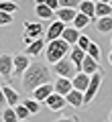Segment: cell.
<instances>
[{
    "instance_id": "1",
    "label": "cell",
    "mask_w": 112,
    "mask_h": 122,
    "mask_svg": "<svg viewBox=\"0 0 112 122\" xmlns=\"http://www.w3.org/2000/svg\"><path fill=\"white\" fill-rule=\"evenodd\" d=\"M47 81H51V69L45 63H33V61H31V65L25 69V73L21 77L22 87L29 92H33L37 86L47 83Z\"/></svg>"
},
{
    "instance_id": "2",
    "label": "cell",
    "mask_w": 112,
    "mask_h": 122,
    "mask_svg": "<svg viewBox=\"0 0 112 122\" xmlns=\"http://www.w3.org/2000/svg\"><path fill=\"white\" fill-rule=\"evenodd\" d=\"M69 49H71V45L69 43H65L63 39H55V41H49L47 45H45V61H47V63H57V61L61 59V57H65L69 53Z\"/></svg>"
},
{
    "instance_id": "3",
    "label": "cell",
    "mask_w": 112,
    "mask_h": 122,
    "mask_svg": "<svg viewBox=\"0 0 112 122\" xmlns=\"http://www.w3.org/2000/svg\"><path fill=\"white\" fill-rule=\"evenodd\" d=\"M53 71H55L57 77H69L71 79L73 75L78 73V67L73 65V61L65 55V57H61L57 63H53Z\"/></svg>"
},
{
    "instance_id": "4",
    "label": "cell",
    "mask_w": 112,
    "mask_h": 122,
    "mask_svg": "<svg viewBox=\"0 0 112 122\" xmlns=\"http://www.w3.org/2000/svg\"><path fill=\"white\" fill-rule=\"evenodd\" d=\"M43 35H45V29L41 22H25V26H22V43L25 45L33 43L35 39H41Z\"/></svg>"
},
{
    "instance_id": "5",
    "label": "cell",
    "mask_w": 112,
    "mask_h": 122,
    "mask_svg": "<svg viewBox=\"0 0 112 122\" xmlns=\"http://www.w3.org/2000/svg\"><path fill=\"white\" fill-rule=\"evenodd\" d=\"M100 86H102V71H96V73L90 75V83H88L86 92H84V106H88V104L96 98Z\"/></svg>"
},
{
    "instance_id": "6",
    "label": "cell",
    "mask_w": 112,
    "mask_h": 122,
    "mask_svg": "<svg viewBox=\"0 0 112 122\" xmlns=\"http://www.w3.org/2000/svg\"><path fill=\"white\" fill-rule=\"evenodd\" d=\"M31 65V57L27 55V53H16V55H12V75L14 77H22V73H25V69Z\"/></svg>"
},
{
    "instance_id": "7",
    "label": "cell",
    "mask_w": 112,
    "mask_h": 122,
    "mask_svg": "<svg viewBox=\"0 0 112 122\" xmlns=\"http://www.w3.org/2000/svg\"><path fill=\"white\" fill-rule=\"evenodd\" d=\"M45 104H47V108L53 110V112H61V110L67 106V102H65V96L53 92V94H49V98L45 100Z\"/></svg>"
},
{
    "instance_id": "8",
    "label": "cell",
    "mask_w": 112,
    "mask_h": 122,
    "mask_svg": "<svg viewBox=\"0 0 112 122\" xmlns=\"http://www.w3.org/2000/svg\"><path fill=\"white\" fill-rule=\"evenodd\" d=\"M63 29H65V22L63 20H53L51 25H49V29L45 30V41H55V39H59L61 37V33H63Z\"/></svg>"
},
{
    "instance_id": "9",
    "label": "cell",
    "mask_w": 112,
    "mask_h": 122,
    "mask_svg": "<svg viewBox=\"0 0 112 122\" xmlns=\"http://www.w3.org/2000/svg\"><path fill=\"white\" fill-rule=\"evenodd\" d=\"M53 92H55V90H53V83L47 81V83H41V86H37L33 90V98L37 102H45L49 98V94H53Z\"/></svg>"
},
{
    "instance_id": "10",
    "label": "cell",
    "mask_w": 112,
    "mask_h": 122,
    "mask_svg": "<svg viewBox=\"0 0 112 122\" xmlns=\"http://www.w3.org/2000/svg\"><path fill=\"white\" fill-rule=\"evenodd\" d=\"M65 102H67V106H73V108H84V92L71 87L65 94Z\"/></svg>"
},
{
    "instance_id": "11",
    "label": "cell",
    "mask_w": 112,
    "mask_h": 122,
    "mask_svg": "<svg viewBox=\"0 0 112 122\" xmlns=\"http://www.w3.org/2000/svg\"><path fill=\"white\" fill-rule=\"evenodd\" d=\"M12 55L8 53H2L0 55V75L2 77H12Z\"/></svg>"
},
{
    "instance_id": "12",
    "label": "cell",
    "mask_w": 112,
    "mask_h": 122,
    "mask_svg": "<svg viewBox=\"0 0 112 122\" xmlns=\"http://www.w3.org/2000/svg\"><path fill=\"white\" fill-rule=\"evenodd\" d=\"M80 71H84V73H88V75L96 73V71H100V61H96L94 57H90V55L86 53V57H84V61H82V67H80Z\"/></svg>"
},
{
    "instance_id": "13",
    "label": "cell",
    "mask_w": 112,
    "mask_h": 122,
    "mask_svg": "<svg viewBox=\"0 0 112 122\" xmlns=\"http://www.w3.org/2000/svg\"><path fill=\"white\" fill-rule=\"evenodd\" d=\"M43 51H45V37H41V39H35L33 43L27 45V51L25 53L29 57H39Z\"/></svg>"
},
{
    "instance_id": "14",
    "label": "cell",
    "mask_w": 112,
    "mask_h": 122,
    "mask_svg": "<svg viewBox=\"0 0 112 122\" xmlns=\"http://www.w3.org/2000/svg\"><path fill=\"white\" fill-rule=\"evenodd\" d=\"M0 86H2V94H4V100L8 102V106H16L21 102V96L14 87H10L8 83H0Z\"/></svg>"
},
{
    "instance_id": "15",
    "label": "cell",
    "mask_w": 112,
    "mask_h": 122,
    "mask_svg": "<svg viewBox=\"0 0 112 122\" xmlns=\"http://www.w3.org/2000/svg\"><path fill=\"white\" fill-rule=\"evenodd\" d=\"M88 83H90V75L84 73V71H78V73L71 77V86L73 90H80V92H86Z\"/></svg>"
},
{
    "instance_id": "16",
    "label": "cell",
    "mask_w": 112,
    "mask_h": 122,
    "mask_svg": "<svg viewBox=\"0 0 112 122\" xmlns=\"http://www.w3.org/2000/svg\"><path fill=\"white\" fill-rule=\"evenodd\" d=\"M94 20V26L98 33H112V14L110 16H100V18H92Z\"/></svg>"
},
{
    "instance_id": "17",
    "label": "cell",
    "mask_w": 112,
    "mask_h": 122,
    "mask_svg": "<svg viewBox=\"0 0 112 122\" xmlns=\"http://www.w3.org/2000/svg\"><path fill=\"white\" fill-rule=\"evenodd\" d=\"M69 59L73 61V65L78 67V71H80V67H82V61H84V57H86V51H84L82 47H78V45H71V49H69Z\"/></svg>"
},
{
    "instance_id": "18",
    "label": "cell",
    "mask_w": 112,
    "mask_h": 122,
    "mask_svg": "<svg viewBox=\"0 0 112 122\" xmlns=\"http://www.w3.org/2000/svg\"><path fill=\"white\" fill-rule=\"evenodd\" d=\"M80 35H82V33L71 25V26H65V29H63L61 39H63L65 43H69V45H75V43H78V39H80Z\"/></svg>"
},
{
    "instance_id": "19",
    "label": "cell",
    "mask_w": 112,
    "mask_h": 122,
    "mask_svg": "<svg viewBox=\"0 0 112 122\" xmlns=\"http://www.w3.org/2000/svg\"><path fill=\"white\" fill-rule=\"evenodd\" d=\"M75 14H78V8H63V6H59V8L55 10L57 20H63L65 25H67V22H71Z\"/></svg>"
},
{
    "instance_id": "20",
    "label": "cell",
    "mask_w": 112,
    "mask_h": 122,
    "mask_svg": "<svg viewBox=\"0 0 112 122\" xmlns=\"http://www.w3.org/2000/svg\"><path fill=\"white\" fill-rule=\"evenodd\" d=\"M71 87L73 86H71V79H69V77H57L55 83H53V90H55L57 94H61V96H65Z\"/></svg>"
},
{
    "instance_id": "21",
    "label": "cell",
    "mask_w": 112,
    "mask_h": 122,
    "mask_svg": "<svg viewBox=\"0 0 112 122\" xmlns=\"http://www.w3.org/2000/svg\"><path fill=\"white\" fill-rule=\"evenodd\" d=\"M35 14L41 18V20H51L55 16V10H51L47 4H35Z\"/></svg>"
},
{
    "instance_id": "22",
    "label": "cell",
    "mask_w": 112,
    "mask_h": 122,
    "mask_svg": "<svg viewBox=\"0 0 112 122\" xmlns=\"http://www.w3.org/2000/svg\"><path fill=\"white\" fill-rule=\"evenodd\" d=\"M112 14V6L106 4V2H100L96 0V8H94V18H100V16H110Z\"/></svg>"
},
{
    "instance_id": "23",
    "label": "cell",
    "mask_w": 112,
    "mask_h": 122,
    "mask_svg": "<svg viewBox=\"0 0 112 122\" xmlns=\"http://www.w3.org/2000/svg\"><path fill=\"white\" fill-rule=\"evenodd\" d=\"M90 22H92V18L88 16V14H84V12H80V10H78V14L73 16L71 25L75 26V29H78V30H82L84 26H88V25H90Z\"/></svg>"
},
{
    "instance_id": "24",
    "label": "cell",
    "mask_w": 112,
    "mask_h": 122,
    "mask_svg": "<svg viewBox=\"0 0 112 122\" xmlns=\"http://www.w3.org/2000/svg\"><path fill=\"white\" fill-rule=\"evenodd\" d=\"M94 8H96V2L94 0H82L78 4V10L80 12H84V14H88L90 18H94Z\"/></svg>"
},
{
    "instance_id": "25",
    "label": "cell",
    "mask_w": 112,
    "mask_h": 122,
    "mask_svg": "<svg viewBox=\"0 0 112 122\" xmlns=\"http://www.w3.org/2000/svg\"><path fill=\"white\" fill-rule=\"evenodd\" d=\"M22 104H25V108L29 110L31 114H39V112H41V102H37L35 98H25Z\"/></svg>"
},
{
    "instance_id": "26",
    "label": "cell",
    "mask_w": 112,
    "mask_h": 122,
    "mask_svg": "<svg viewBox=\"0 0 112 122\" xmlns=\"http://www.w3.org/2000/svg\"><path fill=\"white\" fill-rule=\"evenodd\" d=\"M12 108H14V112H16V118H18L21 122H22V120H29V118L33 116V114H31L29 110L25 108V104H22V102H18V104H16V106H12Z\"/></svg>"
},
{
    "instance_id": "27",
    "label": "cell",
    "mask_w": 112,
    "mask_h": 122,
    "mask_svg": "<svg viewBox=\"0 0 112 122\" xmlns=\"http://www.w3.org/2000/svg\"><path fill=\"white\" fill-rule=\"evenodd\" d=\"M16 10H18V4H14V0H0V12L14 14Z\"/></svg>"
},
{
    "instance_id": "28",
    "label": "cell",
    "mask_w": 112,
    "mask_h": 122,
    "mask_svg": "<svg viewBox=\"0 0 112 122\" xmlns=\"http://www.w3.org/2000/svg\"><path fill=\"white\" fill-rule=\"evenodd\" d=\"M86 53L90 57H94L96 61H100V57H102V53H100V47L94 43V41H90V45H88V49H86Z\"/></svg>"
},
{
    "instance_id": "29",
    "label": "cell",
    "mask_w": 112,
    "mask_h": 122,
    "mask_svg": "<svg viewBox=\"0 0 112 122\" xmlns=\"http://www.w3.org/2000/svg\"><path fill=\"white\" fill-rule=\"evenodd\" d=\"M2 120H4V122H21V120L16 118V112H14L12 106H8V108L2 112Z\"/></svg>"
},
{
    "instance_id": "30",
    "label": "cell",
    "mask_w": 112,
    "mask_h": 122,
    "mask_svg": "<svg viewBox=\"0 0 112 122\" xmlns=\"http://www.w3.org/2000/svg\"><path fill=\"white\" fill-rule=\"evenodd\" d=\"M12 25V14L10 12H0V26H8Z\"/></svg>"
},
{
    "instance_id": "31",
    "label": "cell",
    "mask_w": 112,
    "mask_h": 122,
    "mask_svg": "<svg viewBox=\"0 0 112 122\" xmlns=\"http://www.w3.org/2000/svg\"><path fill=\"white\" fill-rule=\"evenodd\" d=\"M80 2L82 0H59V6H63V8H78Z\"/></svg>"
},
{
    "instance_id": "32",
    "label": "cell",
    "mask_w": 112,
    "mask_h": 122,
    "mask_svg": "<svg viewBox=\"0 0 112 122\" xmlns=\"http://www.w3.org/2000/svg\"><path fill=\"white\" fill-rule=\"evenodd\" d=\"M75 45H78V47H82L84 51H86V49H88V45H90V37L80 35V39H78V43H75Z\"/></svg>"
},
{
    "instance_id": "33",
    "label": "cell",
    "mask_w": 112,
    "mask_h": 122,
    "mask_svg": "<svg viewBox=\"0 0 112 122\" xmlns=\"http://www.w3.org/2000/svg\"><path fill=\"white\" fill-rule=\"evenodd\" d=\"M55 122H80V118L78 116H61V118H57Z\"/></svg>"
},
{
    "instance_id": "34",
    "label": "cell",
    "mask_w": 112,
    "mask_h": 122,
    "mask_svg": "<svg viewBox=\"0 0 112 122\" xmlns=\"http://www.w3.org/2000/svg\"><path fill=\"white\" fill-rule=\"evenodd\" d=\"M45 4H47L51 10H57L59 8V0H45Z\"/></svg>"
},
{
    "instance_id": "35",
    "label": "cell",
    "mask_w": 112,
    "mask_h": 122,
    "mask_svg": "<svg viewBox=\"0 0 112 122\" xmlns=\"http://www.w3.org/2000/svg\"><path fill=\"white\" fill-rule=\"evenodd\" d=\"M6 100H4V94H2V86H0V106H4Z\"/></svg>"
},
{
    "instance_id": "36",
    "label": "cell",
    "mask_w": 112,
    "mask_h": 122,
    "mask_svg": "<svg viewBox=\"0 0 112 122\" xmlns=\"http://www.w3.org/2000/svg\"><path fill=\"white\" fill-rule=\"evenodd\" d=\"M35 2H37V4H45V0H35Z\"/></svg>"
},
{
    "instance_id": "37",
    "label": "cell",
    "mask_w": 112,
    "mask_h": 122,
    "mask_svg": "<svg viewBox=\"0 0 112 122\" xmlns=\"http://www.w3.org/2000/svg\"><path fill=\"white\" fill-rule=\"evenodd\" d=\"M108 120H110V122H112V110H110V116H108Z\"/></svg>"
},
{
    "instance_id": "38",
    "label": "cell",
    "mask_w": 112,
    "mask_h": 122,
    "mask_svg": "<svg viewBox=\"0 0 112 122\" xmlns=\"http://www.w3.org/2000/svg\"><path fill=\"white\" fill-rule=\"evenodd\" d=\"M100 2H106V4H110V0H100Z\"/></svg>"
},
{
    "instance_id": "39",
    "label": "cell",
    "mask_w": 112,
    "mask_h": 122,
    "mask_svg": "<svg viewBox=\"0 0 112 122\" xmlns=\"http://www.w3.org/2000/svg\"><path fill=\"white\" fill-rule=\"evenodd\" d=\"M108 61H110V63H112V53H110V57H108Z\"/></svg>"
},
{
    "instance_id": "40",
    "label": "cell",
    "mask_w": 112,
    "mask_h": 122,
    "mask_svg": "<svg viewBox=\"0 0 112 122\" xmlns=\"http://www.w3.org/2000/svg\"><path fill=\"white\" fill-rule=\"evenodd\" d=\"M110 6H112V0H110Z\"/></svg>"
},
{
    "instance_id": "41",
    "label": "cell",
    "mask_w": 112,
    "mask_h": 122,
    "mask_svg": "<svg viewBox=\"0 0 112 122\" xmlns=\"http://www.w3.org/2000/svg\"><path fill=\"white\" fill-rule=\"evenodd\" d=\"M14 2H16V0H14Z\"/></svg>"
},
{
    "instance_id": "42",
    "label": "cell",
    "mask_w": 112,
    "mask_h": 122,
    "mask_svg": "<svg viewBox=\"0 0 112 122\" xmlns=\"http://www.w3.org/2000/svg\"><path fill=\"white\" fill-rule=\"evenodd\" d=\"M94 2H96V0H94Z\"/></svg>"
}]
</instances>
